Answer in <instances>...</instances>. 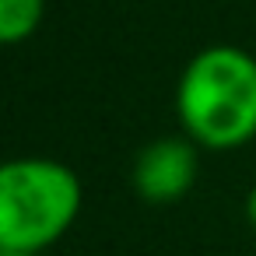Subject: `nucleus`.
Returning a JSON list of instances; mask_svg holds the SVG:
<instances>
[{"label":"nucleus","mask_w":256,"mask_h":256,"mask_svg":"<svg viewBox=\"0 0 256 256\" xmlns=\"http://www.w3.org/2000/svg\"><path fill=\"white\" fill-rule=\"evenodd\" d=\"M0 256H46V252H0Z\"/></svg>","instance_id":"nucleus-6"},{"label":"nucleus","mask_w":256,"mask_h":256,"mask_svg":"<svg viewBox=\"0 0 256 256\" xmlns=\"http://www.w3.org/2000/svg\"><path fill=\"white\" fill-rule=\"evenodd\" d=\"M200 176V148L186 134H165L148 140L130 165V186L144 204H179Z\"/></svg>","instance_id":"nucleus-3"},{"label":"nucleus","mask_w":256,"mask_h":256,"mask_svg":"<svg viewBox=\"0 0 256 256\" xmlns=\"http://www.w3.org/2000/svg\"><path fill=\"white\" fill-rule=\"evenodd\" d=\"M182 134L204 151H238L256 140V56L242 46H204L176 81Z\"/></svg>","instance_id":"nucleus-1"},{"label":"nucleus","mask_w":256,"mask_h":256,"mask_svg":"<svg viewBox=\"0 0 256 256\" xmlns=\"http://www.w3.org/2000/svg\"><path fill=\"white\" fill-rule=\"evenodd\" d=\"M242 210H246V221H249V228L256 232V182L249 186V193H246V204H242Z\"/></svg>","instance_id":"nucleus-5"},{"label":"nucleus","mask_w":256,"mask_h":256,"mask_svg":"<svg viewBox=\"0 0 256 256\" xmlns=\"http://www.w3.org/2000/svg\"><path fill=\"white\" fill-rule=\"evenodd\" d=\"M84 207L81 176L56 158L0 162V252H46Z\"/></svg>","instance_id":"nucleus-2"},{"label":"nucleus","mask_w":256,"mask_h":256,"mask_svg":"<svg viewBox=\"0 0 256 256\" xmlns=\"http://www.w3.org/2000/svg\"><path fill=\"white\" fill-rule=\"evenodd\" d=\"M46 0H0V46H18L39 32Z\"/></svg>","instance_id":"nucleus-4"}]
</instances>
